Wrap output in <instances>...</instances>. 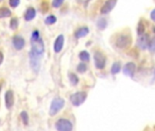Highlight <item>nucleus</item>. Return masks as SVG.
Segmentation results:
<instances>
[{
    "label": "nucleus",
    "instance_id": "nucleus-1",
    "mask_svg": "<svg viewBox=\"0 0 155 131\" xmlns=\"http://www.w3.org/2000/svg\"><path fill=\"white\" fill-rule=\"evenodd\" d=\"M132 44V37L130 34L127 33H121L116 37L114 45L119 49H126Z\"/></svg>",
    "mask_w": 155,
    "mask_h": 131
},
{
    "label": "nucleus",
    "instance_id": "nucleus-2",
    "mask_svg": "<svg viewBox=\"0 0 155 131\" xmlns=\"http://www.w3.org/2000/svg\"><path fill=\"white\" fill-rule=\"evenodd\" d=\"M65 106V100L62 98H55L52 100L50 109H49V115L51 117L55 116L59 111H60Z\"/></svg>",
    "mask_w": 155,
    "mask_h": 131
},
{
    "label": "nucleus",
    "instance_id": "nucleus-3",
    "mask_svg": "<svg viewBox=\"0 0 155 131\" xmlns=\"http://www.w3.org/2000/svg\"><path fill=\"white\" fill-rule=\"evenodd\" d=\"M87 98V93L85 91H78L75 94H73L70 97V101L75 106H79L82 104H83Z\"/></svg>",
    "mask_w": 155,
    "mask_h": 131
},
{
    "label": "nucleus",
    "instance_id": "nucleus-4",
    "mask_svg": "<svg viewBox=\"0 0 155 131\" xmlns=\"http://www.w3.org/2000/svg\"><path fill=\"white\" fill-rule=\"evenodd\" d=\"M55 128L57 131H73V123L66 118H60L55 123Z\"/></svg>",
    "mask_w": 155,
    "mask_h": 131
},
{
    "label": "nucleus",
    "instance_id": "nucleus-5",
    "mask_svg": "<svg viewBox=\"0 0 155 131\" xmlns=\"http://www.w3.org/2000/svg\"><path fill=\"white\" fill-rule=\"evenodd\" d=\"M41 56L35 54L34 51L29 52V61H30V66L32 69L34 71L35 73H37L40 69V65H41Z\"/></svg>",
    "mask_w": 155,
    "mask_h": 131
},
{
    "label": "nucleus",
    "instance_id": "nucleus-6",
    "mask_svg": "<svg viewBox=\"0 0 155 131\" xmlns=\"http://www.w3.org/2000/svg\"><path fill=\"white\" fill-rule=\"evenodd\" d=\"M93 60H94V65L95 67L97 69H103L106 65V56L101 51H95L93 55Z\"/></svg>",
    "mask_w": 155,
    "mask_h": 131
},
{
    "label": "nucleus",
    "instance_id": "nucleus-7",
    "mask_svg": "<svg viewBox=\"0 0 155 131\" xmlns=\"http://www.w3.org/2000/svg\"><path fill=\"white\" fill-rule=\"evenodd\" d=\"M32 42V51H34L37 55H42L44 51V41L40 38L37 41H31Z\"/></svg>",
    "mask_w": 155,
    "mask_h": 131
},
{
    "label": "nucleus",
    "instance_id": "nucleus-8",
    "mask_svg": "<svg viewBox=\"0 0 155 131\" xmlns=\"http://www.w3.org/2000/svg\"><path fill=\"white\" fill-rule=\"evenodd\" d=\"M149 35L147 34H144L141 35H139V38L137 39V46L141 50H145L148 48V45H149Z\"/></svg>",
    "mask_w": 155,
    "mask_h": 131
},
{
    "label": "nucleus",
    "instance_id": "nucleus-9",
    "mask_svg": "<svg viewBox=\"0 0 155 131\" xmlns=\"http://www.w3.org/2000/svg\"><path fill=\"white\" fill-rule=\"evenodd\" d=\"M117 3V0H106L105 3L101 8V14L103 15H107L114 8L115 5Z\"/></svg>",
    "mask_w": 155,
    "mask_h": 131
},
{
    "label": "nucleus",
    "instance_id": "nucleus-10",
    "mask_svg": "<svg viewBox=\"0 0 155 131\" xmlns=\"http://www.w3.org/2000/svg\"><path fill=\"white\" fill-rule=\"evenodd\" d=\"M123 71L125 76H128L130 77H133L135 71H136V65L133 62H128L124 65Z\"/></svg>",
    "mask_w": 155,
    "mask_h": 131
},
{
    "label": "nucleus",
    "instance_id": "nucleus-11",
    "mask_svg": "<svg viewBox=\"0 0 155 131\" xmlns=\"http://www.w3.org/2000/svg\"><path fill=\"white\" fill-rule=\"evenodd\" d=\"M5 101H6V106L7 109H11L14 106L15 98H14V93L12 90H7L5 95Z\"/></svg>",
    "mask_w": 155,
    "mask_h": 131
},
{
    "label": "nucleus",
    "instance_id": "nucleus-12",
    "mask_svg": "<svg viewBox=\"0 0 155 131\" xmlns=\"http://www.w3.org/2000/svg\"><path fill=\"white\" fill-rule=\"evenodd\" d=\"M13 46L14 47L17 49V50H21L24 48V46H25V44H26V41L25 39H24L21 35H15V37L13 38Z\"/></svg>",
    "mask_w": 155,
    "mask_h": 131
},
{
    "label": "nucleus",
    "instance_id": "nucleus-13",
    "mask_svg": "<svg viewBox=\"0 0 155 131\" xmlns=\"http://www.w3.org/2000/svg\"><path fill=\"white\" fill-rule=\"evenodd\" d=\"M64 42H65V38L63 35H59L55 41L54 44V49L55 53H59L62 49H63V46H64Z\"/></svg>",
    "mask_w": 155,
    "mask_h": 131
},
{
    "label": "nucleus",
    "instance_id": "nucleus-14",
    "mask_svg": "<svg viewBox=\"0 0 155 131\" xmlns=\"http://www.w3.org/2000/svg\"><path fill=\"white\" fill-rule=\"evenodd\" d=\"M89 34V28L87 27H82L80 28H78L75 33V38L79 39L82 38H85V35H87Z\"/></svg>",
    "mask_w": 155,
    "mask_h": 131
},
{
    "label": "nucleus",
    "instance_id": "nucleus-15",
    "mask_svg": "<svg viewBox=\"0 0 155 131\" xmlns=\"http://www.w3.org/2000/svg\"><path fill=\"white\" fill-rule=\"evenodd\" d=\"M34 17H35V9L34 7H29L25 14V19L27 21H30L34 19Z\"/></svg>",
    "mask_w": 155,
    "mask_h": 131
},
{
    "label": "nucleus",
    "instance_id": "nucleus-16",
    "mask_svg": "<svg viewBox=\"0 0 155 131\" xmlns=\"http://www.w3.org/2000/svg\"><path fill=\"white\" fill-rule=\"evenodd\" d=\"M121 68H122V66H121L120 62H114L112 65V67H111V73H112V75H117L121 71Z\"/></svg>",
    "mask_w": 155,
    "mask_h": 131
},
{
    "label": "nucleus",
    "instance_id": "nucleus-17",
    "mask_svg": "<svg viewBox=\"0 0 155 131\" xmlns=\"http://www.w3.org/2000/svg\"><path fill=\"white\" fill-rule=\"evenodd\" d=\"M79 58L83 62H88L90 60V54L85 50H83L79 54Z\"/></svg>",
    "mask_w": 155,
    "mask_h": 131
},
{
    "label": "nucleus",
    "instance_id": "nucleus-18",
    "mask_svg": "<svg viewBox=\"0 0 155 131\" xmlns=\"http://www.w3.org/2000/svg\"><path fill=\"white\" fill-rule=\"evenodd\" d=\"M69 77V80H70V83L72 84L73 86H76L78 83H79V78L75 74V73H69L68 75Z\"/></svg>",
    "mask_w": 155,
    "mask_h": 131
},
{
    "label": "nucleus",
    "instance_id": "nucleus-19",
    "mask_svg": "<svg viewBox=\"0 0 155 131\" xmlns=\"http://www.w3.org/2000/svg\"><path fill=\"white\" fill-rule=\"evenodd\" d=\"M97 28L100 29V30H103L106 27H107V20L103 17H101L98 19L97 21Z\"/></svg>",
    "mask_w": 155,
    "mask_h": 131
},
{
    "label": "nucleus",
    "instance_id": "nucleus-20",
    "mask_svg": "<svg viewBox=\"0 0 155 131\" xmlns=\"http://www.w3.org/2000/svg\"><path fill=\"white\" fill-rule=\"evenodd\" d=\"M11 16V11L7 7H2L0 8V18L3 17H8Z\"/></svg>",
    "mask_w": 155,
    "mask_h": 131
},
{
    "label": "nucleus",
    "instance_id": "nucleus-21",
    "mask_svg": "<svg viewBox=\"0 0 155 131\" xmlns=\"http://www.w3.org/2000/svg\"><path fill=\"white\" fill-rule=\"evenodd\" d=\"M20 117H21V119H22L23 123L25 124L26 126H27V125H28V122H29V117H28L27 112L22 111L21 114H20Z\"/></svg>",
    "mask_w": 155,
    "mask_h": 131
},
{
    "label": "nucleus",
    "instance_id": "nucleus-22",
    "mask_svg": "<svg viewBox=\"0 0 155 131\" xmlns=\"http://www.w3.org/2000/svg\"><path fill=\"white\" fill-rule=\"evenodd\" d=\"M144 31H145V27L144 25V23H142L141 21L139 23L138 25V28H137V34L138 35H141L144 34Z\"/></svg>",
    "mask_w": 155,
    "mask_h": 131
},
{
    "label": "nucleus",
    "instance_id": "nucleus-23",
    "mask_svg": "<svg viewBox=\"0 0 155 131\" xmlns=\"http://www.w3.org/2000/svg\"><path fill=\"white\" fill-rule=\"evenodd\" d=\"M18 27V18L17 17H13L10 21V28L12 29H17Z\"/></svg>",
    "mask_w": 155,
    "mask_h": 131
},
{
    "label": "nucleus",
    "instance_id": "nucleus-24",
    "mask_svg": "<svg viewBox=\"0 0 155 131\" xmlns=\"http://www.w3.org/2000/svg\"><path fill=\"white\" fill-rule=\"evenodd\" d=\"M55 22H56V17L53 15L47 17L45 18V24H47V25H53Z\"/></svg>",
    "mask_w": 155,
    "mask_h": 131
},
{
    "label": "nucleus",
    "instance_id": "nucleus-25",
    "mask_svg": "<svg viewBox=\"0 0 155 131\" xmlns=\"http://www.w3.org/2000/svg\"><path fill=\"white\" fill-rule=\"evenodd\" d=\"M86 70H87V66L85 63H80L77 66V71L79 73H85Z\"/></svg>",
    "mask_w": 155,
    "mask_h": 131
},
{
    "label": "nucleus",
    "instance_id": "nucleus-26",
    "mask_svg": "<svg viewBox=\"0 0 155 131\" xmlns=\"http://www.w3.org/2000/svg\"><path fill=\"white\" fill-rule=\"evenodd\" d=\"M148 48L150 51L151 52H155V37L153 38H151L149 41V45H148Z\"/></svg>",
    "mask_w": 155,
    "mask_h": 131
},
{
    "label": "nucleus",
    "instance_id": "nucleus-27",
    "mask_svg": "<svg viewBox=\"0 0 155 131\" xmlns=\"http://www.w3.org/2000/svg\"><path fill=\"white\" fill-rule=\"evenodd\" d=\"M40 39V34H39V31L38 30H34L33 33H32V38H31V41H37Z\"/></svg>",
    "mask_w": 155,
    "mask_h": 131
},
{
    "label": "nucleus",
    "instance_id": "nucleus-28",
    "mask_svg": "<svg viewBox=\"0 0 155 131\" xmlns=\"http://www.w3.org/2000/svg\"><path fill=\"white\" fill-rule=\"evenodd\" d=\"M64 1H65V0H53L52 5H53L54 7H59L64 3Z\"/></svg>",
    "mask_w": 155,
    "mask_h": 131
},
{
    "label": "nucleus",
    "instance_id": "nucleus-29",
    "mask_svg": "<svg viewBox=\"0 0 155 131\" xmlns=\"http://www.w3.org/2000/svg\"><path fill=\"white\" fill-rule=\"evenodd\" d=\"M20 3V0H9V5L12 7H17Z\"/></svg>",
    "mask_w": 155,
    "mask_h": 131
},
{
    "label": "nucleus",
    "instance_id": "nucleus-30",
    "mask_svg": "<svg viewBox=\"0 0 155 131\" xmlns=\"http://www.w3.org/2000/svg\"><path fill=\"white\" fill-rule=\"evenodd\" d=\"M151 18L152 21L155 22V8L151 12Z\"/></svg>",
    "mask_w": 155,
    "mask_h": 131
},
{
    "label": "nucleus",
    "instance_id": "nucleus-31",
    "mask_svg": "<svg viewBox=\"0 0 155 131\" xmlns=\"http://www.w3.org/2000/svg\"><path fill=\"white\" fill-rule=\"evenodd\" d=\"M3 60H4V55H3V53L1 51H0V65L2 64Z\"/></svg>",
    "mask_w": 155,
    "mask_h": 131
},
{
    "label": "nucleus",
    "instance_id": "nucleus-32",
    "mask_svg": "<svg viewBox=\"0 0 155 131\" xmlns=\"http://www.w3.org/2000/svg\"><path fill=\"white\" fill-rule=\"evenodd\" d=\"M0 91H1V85H0Z\"/></svg>",
    "mask_w": 155,
    "mask_h": 131
},
{
    "label": "nucleus",
    "instance_id": "nucleus-33",
    "mask_svg": "<svg viewBox=\"0 0 155 131\" xmlns=\"http://www.w3.org/2000/svg\"><path fill=\"white\" fill-rule=\"evenodd\" d=\"M1 1H3V0H0V2H1Z\"/></svg>",
    "mask_w": 155,
    "mask_h": 131
},
{
    "label": "nucleus",
    "instance_id": "nucleus-34",
    "mask_svg": "<svg viewBox=\"0 0 155 131\" xmlns=\"http://www.w3.org/2000/svg\"><path fill=\"white\" fill-rule=\"evenodd\" d=\"M88 1H90V0H87V2H88Z\"/></svg>",
    "mask_w": 155,
    "mask_h": 131
}]
</instances>
